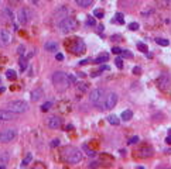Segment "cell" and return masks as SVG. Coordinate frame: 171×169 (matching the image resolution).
Listing matches in <instances>:
<instances>
[{
  "instance_id": "19",
  "label": "cell",
  "mask_w": 171,
  "mask_h": 169,
  "mask_svg": "<svg viewBox=\"0 0 171 169\" xmlns=\"http://www.w3.org/2000/svg\"><path fill=\"white\" fill-rule=\"evenodd\" d=\"M139 152H142V154H139V156H142V158H146V156H151V155H153V149H151V148L144 147V148H142Z\"/></svg>"
},
{
  "instance_id": "29",
  "label": "cell",
  "mask_w": 171,
  "mask_h": 169,
  "mask_svg": "<svg viewBox=\"0 0 171 169\" xmlns=\"http://www.w3.org/2000/svg\"><path fill=\"white\" fill-rule=\"evenodd\" d=\"M86 26H89V27H93V26H96V20H95V17H88L86 18Z\"/></svg>"
},
{
  "instance_id": "18",
  "label": "cell",
  "mask_w": 171,
  "mask_h": 169,
  "mask_svg": "<svg viewBox=\"0 0 171 169\" xmlns=\"http://www.w3.org/2000/svg\"><path fill=\"white\" fill-rule=\"evenodd\" d=\"M3 16H4V17H6L9 21H13V20H14V14H13V11H11L9 7H4V9H3Z\"/></svg>"
},
{
  "instance_id": "27",
  "label": "cell",
  "mask_w": 171,
  "mask_h": 169,
  "mask_svg": "<svg viewBox=\"0 0 171 169\" xmlns=\"http://www.w3.org/2000/svg\"><path fill=\"white\" fill-rule=\"evenodd\" d=\"M31 159H33V155L29 154L27 156H26V159H23V162H21V165H20V166H21V168H23V166H27L30 162H31Z\"/></svg>"
},
{
  "instance_id": "44",
  "label": "cell",
  "mask_w": 171,
  "mask_h": 169,
  "mask_svg": "<svg viewBox=\"0 0 171 169\" xmlns=\"http://www.w3.org/2000/svg\"><path fill=\"white\" fill-rule=\"evenodd\" d=\"M112 51H113V54H117V55H119V54H122V49L117 48V47H113V48H112Z\"/></svg>"
},
{
  "instance_id": "16",
  "label": "cell",
  "mask_w": 171,
  "mask_h": 169,
  "mask_svg": "<svg viewBox=\"0 0 171 169\" xmlns=\"http://www.w3.org/2000/svg\"><path fill=\"white\" fill-rule=\"evenodd\" d=\"M43 96H44L43 89H36V90L31 92V100H33V102H38Z\"/></svg>"
},
{
  "instance_id": "20",
  "label": "cell",
  "mask_w": 171,
  "mask_h": 169,
  "mask_svg": "<svg viewBox=\"0 0 171 169\" xmlns=\"http://www.w3.org/2000/svg\"><path fill=\"white\" fill-rule=\"evenodd\" d=\"M107 59H109V55H107L106 52H103V54H100L96 59H95V63H102V62H106Z\"/></svg>"
},
{
  "instance_id": "10",
  "label": "cell",
  "mask_w": 171,
  "mask_h": 169,
  "mask_svg": "<svg viewBox=\"0 0 171 169\" xmlns=\"http://www.w3.org/2000/svg\"><path fill=\"white\" fill-rule=\"evenodd\" d=\"M11 42V34L9 33V30L1 28L0 30V44L1 45H9Z\"/></svg>"
},
{
  "instance_id": "24",
  "label": "cell",
  "mask_w": 171,
  "mask_h": 169,
  "mask_svg": "<svg viewBox=\"0 0 171 169\" xmlns=\"http://www.w3.org/2000/svg\"><path fill=\"white\" fill-rule=\"evenodd\" d=\"M132 117H133V113L130 111V110H124V111L122 113V119L124 120V121H129Z\"/></svg>"
},
{
  "instance_id": "28",
  "label": "cell",
  "mask_w": 171,
  "mask_h": 169,
  "mask_svg": "<svg viewBox=\"0 0 171 169\" xmlns=\"http://www.w3.org/2000/svg\"><path fill=\"white\" fill-rule=\"evenodd\" d=\"M6 76H7V79H11V80H14L16 77H17V75H16V72L13 69H9L7 72H6Z\"/></svg>"
},
{
  "instance_id": "4",
  "label": "cell",
  "mask_w": 171,
  "mask_h": 169,
  "mask_svg": "<svg viewBox=\"0 0 171 169\" xmlns=\"http://www.w3.org/2000/svg\"><path fill=\"white\" fill-rule=\"evenodd\" d=\"M7 110L16 113V114H21V113H26L29 110V104L23 100H13L7 104Z\"/></svg>"
},
{
  "instance_id": "12",
  "label": "cell",
  "mask_w": 171,
  "mask_h": 169,
  "mask_svg": "<svg viewBox=\"0 0 171 169\" xmlns=\"http://www.w3.org/2000/svg\"><path fill=\"white\" fill-rule=\"evenodd\" d=\"M16 113L10 111V110H0V121H11L16 119Z\"/></svg>"
},
{
  "instance_id": "31",
  "label": "cell",
  "mask_w": 171,
  "mask_h": 169,
  "mask_svg": "<svg viewBox=\"0 0 171 169\" xmlns=\"http://www.w3.org/2000/svg\"><path fill=\"white\" fill-rule=\"evenodd\" d=\"M137 48L140 49L142 52H144V54L149 51V49H147V45H146V44H143V42H137Z\"/></svg>"
},
{
  "instance_id": "37",
  "label": "cell",
  "mask_w": 171,
  "mask_h": 169,
  "mask_svg": "<svg viewBox=\"0 0 171 169\" xmlns=\"http://www.w3.org/2000/svg\"><path fill=\"white\" fill-rule=\"evenodd\" d=\"M139 23H130L129 24V30H132V31H136V30H139Z\"/></svg>"
},
{
  "instance_id": "30",
  "label": "cell",
  "mask_w": 171,
  "mask_h": 169,
  "mask_svg": "<svg viewBox=\"0 0 171 169\" xmlns=\"http://www.w3.org/2000/svg\"><path fill=\"white\" fill-rule=\"evenodd\" d=\"M103 10H100V9H96L95 11H93V17H96V18H103Z\"/></svg>"
},
{
  "instance_id": "36",
  "label": "cell",
  "mask_w": 171,
  "mask_h": 169,
  "mask_svg": "<svg viewBox=\"0 0 171 169\" xmlns=\"http://www.w3.org/2000/svg\"><path fill=\"white\" fill-rule=\"evenodd\" d=\"M82 148L85 149V151H86V154L89 155V156H95V154H96V152H95L93 149H89V148H88V145H84Z\"/></svg>"
},
{
  "instance_id": "41",
  "label": "cell",
  "mask_w": 171,
  "mask_h": 169,
  "mask_svg": "<svg viewBox=\"0 0 171 169\" xmlns=\"http://www.w3.org/2000/svg\"><path fill=\"white\" fill-rule=\"evenodd\" d=\"M133 73H135V75H140V73H142V68H140V66H135V68H133Z\"/></svg>"
},
{
  "instance_id": "39",
  "label": "cell",
  "mask_w": 171,
  "mask_h": 169,
  "mask_svg": "<svg viewBox=\"0 0 171 169\" xmlns=\"http://www.w3.org/2000/svg\"><path fill=\"white\" fill-rule=\"evenodd\" d=\"M139 142V137H132L130 140H129V144L130 145H133V144H137Z\"/></svg>"
},
{
  "instance_id": "1",
  "label": "cell",
  "mask_w": 171,
  "mask_h": 169,
  "mask_svg": "<svg viewBox=\"0 0 171 169\" xmlns=\"http://www.w3.org/2000/svg\"><path fill=\"white\" fill-rule=\"evenodd\" d=\"M62 158H64L65 162L72 163V165H77V163H79V162L82 161V152L75 147H68L62 151Z\"/></svg>"
},
{
  "instance_id": "9",
  "label": "cell",
  "mask_w": 171,
  "mask_h": 169,
  "mask_svg": "<svg viewBox=\"0 0 171 169\" xmlns=\"http://www.w3.org/2000/svg\"><path fill=\"white\" fill-rule=\"evenodd\" d=\"M168 84H170V77L167 73H161L158 79H157V86L161 89V90H165L167 87H168Z\"/></svg>"
},
{
  "instance_id": "35",
  "label": "cell",
  "mask_w": 171,
  "mask_h": 169,
  "mask_svg": "<svg viewBox=\"0 0 171 169\" xmlns=\"http://www.w3.org/2000/svg\"><path fill=\"white\" fill-rule=\"evenodd\" d=\"M20 68H21V70L27 68V59L26 58H20Z\"/></svg>"
},
{
  "instance_id": "2",
  "label": "cell",
  "mask_w": 171,
  "mask_h": 169,
  "mask_svg": "<svg viewBox=\"0 0 171 169\" xmlns=\"http://www.w3.org/2000/svg\"><path fill=\"white\" fill-rule=\"evenodd\" d=\"M52 83L55 86V89L58 92H64L68 89V86H69V79H68V75L64 73V72H61V70H58L55 72L54 75H52Z\"/></svg>"
},
{
  "instance_id": "38",
  "label": "cell",
  "mask_w": 171,
  "mask_h": 169,
  "mask_svg": "<svg viewBox=\"0 0 171 169\" xmlns=\"http://www.w3.org/2000/svg\"><path fill=\"white\" fill-rule=\"evenodd\" d=\"M78 90L79 92H86V90H88V86H86V83H79L78 84Z\"/></svg>"
},
{
  "instance_id": "45",
  "label": "cell",
  "mask_w": 171,
  "mask_h": 169,
  "mask_svg": "<svg viewBox=\"0 0 171 169\" xmlns=\"http://www.w3.org/2000/svg\"><path fill=\"white\" fill-rule=\"evenodd\" d=\"M120 38H122L120 35H113V37H112V41H122Z\"/></svg>"
},
{
  "instance_id": "22",
  "label": "cell",
  "mask_w": 171,
  "mask_h": 169,
  "mask_svg": "<svg viewBox=\"0 0 171 169\" xmlns=\"http://www.w3.org/2000/svg\"><path fill=\"white\" fill-rule=\"evenodd\" d=\"M112 23H117V24H124V18H123V14H122V13H116L114 18L112 20Z\"/></svg>"
},
{
  "instance_id": "5",
  "label": "cell",
  "mask_w": 171,
  "mask_h": 169,
  "mask_svg": "<svg viewBox=\"0 0 171 169\" xmlns=\"http://www.w3.org/2000/svg\"><path fill=\"white\" fill-rule=\"evenodd\" d=\"M14 138H16V130H13V128H7V130L0 133V142L7 144V142H11Z\"/></svg>"
},
{
  "instance_id": "52",
  "label": "cell",
  "mask_w": 171,
  "mask_h": 169,
  "mask_svg": "<svg viewBox=\"0 0 171 169\" xmlns=\"http://www.w3.org/2000/svg\"><path fill=\"white\" fill-rule=\"evenodd\" d=\"M168 135H171V128H170V130H168Z\"/></svg>"
},
{
  "instance_id": "8",
  "label": "cell",
  "mask_w": 171,
  "mask_h": 169,
  "mask_svg": "<svg viewBox=\"0 0 171 169\" xmlns=\"http://www.w3.org/2000/svg\"><path fill=\"white\" fill-rule=\"evenodd\" d=\"M71 49L74 54H84L86 49L85 42L82 41L81 38H74V45L71 47Z\"/></svg>"
},
{
  "instance_id": "14",
  "label": "cell",
  "mask_w": 171,
  "mask_h": 169,
  "mask_svg": "<svg viewBox=\"0 0 171 169\" xmlns=\"http://www.w3.org/2000/svg\"><path fill=\"white\" fill-rule=\"evenodd\" d=\"M10 159V155H9L7 151H3L0 152V169H4L6 168V163L9 162Z\"/></svg>"
},
{
  "instance_id": "25",
  "label": "cell",
  "mask_w": 171,
  "mask_h": 169,
  "mask_svg": "<svg viewBox=\"0 0 171 169\" xmlns=\"http://www.w3.org/2000/svg\"><path fill=\"white\" fill-rule=\"evenodd\" d=\"M156 42L158 45H161V47H167V45L170 44V41L165 40V38H156Z\"/></svg>"
},
{
  "instance_id": "42",
  "label": "cell",
  "mask_w": 171,
  "mask_h": 169,
  "mask_svg": "<svg viewBox=\"0 0 171 169\" xmlns=\"http://www.w3.org/2000/svg\"><path fill=\"white\" fill-rule=\"evenodd\" d=\"M58 145H59V140H58V138H55V140L51 141V147H52V148L58 147Z\"/></svg>"
},
{
  "instance_id": "54",
  "label": "cell",
  "mask_w": 171,
  "mask_h": 169,
  "mask_svg": "<svg viewBox=\"0 0 171 169\" xmlns=\"http://www.w3.org/2000/svg\"><path fill=\"white\" fill-rule=\"evenodd\" d=\"M0 82H1V80H0Z\"/></svg>"
},
{
  "instance_id": "43",
  "label": "cell",
  "mask_w": 171,
  "mask_h": 169,
  "mask_svg": "<svg viewBox=\"0 0 171 169\" xmlns=\"http://www.w3.org/2000/svg\"><path fill=\"white\" fill-rule=\"evenodd\" d=\"M68 79H69V83H75L77 82V77L74 75H68Z\"/></svg>"
},
{
  "instance_id": "21",
  "label": "cell",
  "mask_w": 171,
  "mask_h": 169,
  "mask_svg": "<svg viewBox=\"0 0 171 169\" xmlns=\"http://www.w3.org/2000/svg\"><path fill=\"white\" fill-rule=\"evenodd\" d=\"M75 1H77V4L81 7H89L93 3V0H75Z\"/></svg>"
},
{
  "instance_id": "11",
  "label": "cell",
  "mask_w": 171,
  "mask_h": 169,
  "mask_svg": "<svg viewBox=\"0 0 171 169\" xmlns=\"http://www.w3.org/2000/svg\"><path fill=\"white\" fill-rule=\"evenodd\" d=\"M61 119L59 117H55V116H52V117H48V120H47V126L50 127L51 130H57V128H59L61 127Z\"/></svg>"
},
{
  "instance_id": "50",
  "label": "cell",
  "mask_w": 171,
  "mask_h": 169,
  "mask_svg": "<svg viewBox=\"0 0 171 169\" xmlns=\"http://www.w3.org/2000/svg\"><path fill=\"white\" fill-rule=\"evenodd\" d=\"M103 28H105V27H103L102 24H100V26H98V30H99V31H103Z\"/></svg>"
},
{
  "instance_id": "33",
  "label": "cell",
  "mask_w": 171,
  "mask_h": 169,
  "mask_svg": "<svg viewBox=\"0 0 171 169\" xmlns=\"http://www.w3.org/2000/svg\"><path fill=\"white\" fill-rule=\"evenodd\" d=\"M51 106H52V103H51V102H47V103H44V104L41 106V110H43V111H48L51 109Z\"/></svg>"
},
{
  "instance_id": "7",
  "label": "cell",
  "mask_w": 171,
  "mask_h": 169,
  "mask_svg": "<svg viewBox=\"0 0 171 169\" xmlns=\"http://www.w3.org/2000/svg\"><path fill=\"white\" fill-rule=\"evenodd\" d=\"M105 94V92L103 89H93L91 92V94H89V100H91V103L93 104H99L100 102H102V96Z\"/></svg>"
},
{
  "instance_id": "49",
  "label": "cell",
  "mask_w": 171,
  "mask_h": 169,
  "mask_svg": "<svg viewBox=\"0 0 171 169\" xmlns=\"http://www.w3.org/2000/svg\"><path fill=\"white\" fill-rule=\"evenodd\" d=\"M165 142H167L168 145H170V144H171V135H168V137L165 138Z\"/></svg>"
},
{
  "instance_id": "13",
  "label": "cell",
  "mask_w": 171,
  "mask_h": 169,
  "mask_svg": "<svg viewBox=\"0 0 171 169\" xmlns=\"http://www.w3.org/2000/svg\"><path fill=\"white\" fill-rule=\"evenodd\" d=\"M17 17H19V21H20L21 24H26L30 18V11L27 9H20L19 13H17Z\"/></svg>"
},
{
  "instance_id": "34",
  "label": "cell",
  "mask_w": 171,
  "mask_h": 169,
  "mask_svg": "<svg viewBox=\"0 0 171 169\" xmlns=\"http://www.w3.org/2000/svg\"><path fill=\"white\" fill-rule=\"evenodd\" d=\"M122 56L123 58H133V54L129 52L127 49H122Z\"/></svg>"
},
{
  "instance_id": "23",
  "label": "cell",
  "mask_w": 171,
  "mask_h": 169,
  "mask_svg": "<svg viewBox=\"0 0 171 169\" xmlns=\"http://www.w3.org/2000/svg\"><path fill=\"white\" fill-rule=\"evenodd\" d=\"M107 121H109L112 126H119V124H120V120L117 119L114 114H113V116H109V117H107Z\"/></svg>"
},
{
  "instance_id": "53",
  "label": "cell",
  "mask_w": 171,
  "mask_h": 169,
  "mask_svg": "<svg viewBox=\"0 0 171 169\" xmlns=\"http://www.w3.org/2000/svg\"><path fill=\"white\" fill-rule=\"evenodd\" d=\"M31 1H37V0H31Z\"/></svg>"
},
{
  "instance_id": "46",
  "label": "cell",
  "mask_w": 171,
  "mask_h": 169,
  "mask_svg": "<svg viewBox=\"0 0 171 169\" xmlns=\"http://www.w3.org/2000/svg\"><path fill=\"white\" fill-rule=\"evenodd\" d=\"M55 58H57L58 61H62V59H64V55H62V54H57V56H55Z\"/></svg>"
},
{
  "instance_id": "6",
  "label": "cell",
  "mask_w": 171,
  "mask_h": 169,
  "mask_svg": "<svg viewBox=\"0 0 171 169\" xmlns=\"http://www.w3.org/2000/svg\"><path fill=\"white\" fill-rule=\"evenodd\" d=\"M117 103V94L116 93H109L106 97H105V103H103V109L105 110H110L113 109Z\"/></svg>"
},
{
  "instance_id": "3",
  "label": "cell",
  "mask_w": 171,
  "mask_h": 169,
  "mask_svg": "<svg viewBox=\"0 0 171 169\" xmlns=\"http://www.w3.org/2000/svg\"><path fill=\"white\" fill-rule=\"evenodd\" d=\"M78 26L79 23L74 17H64L62 20L59 21V24H58V27H59V30L62 31V33H72V31H75V30H78Z\"/></svg>"
},
{
  "instance_id": "48",
  "label": "cell",
  "mask_w": 171,
  "mask_h": 169,
  "mask_svg": "<svg viewBox=\"0 0 171 169\" xmlns=\"http://www.w3.org/2000/svg\"><path fill=\"white\" fill-rule=\"evenodd\" d=\"M102 70H109V66L107 65H103V66H100V72Z\"/></svg>"
},
{
  "instance_id": "32",
  "label": "cell",
  "mask_w": 171,
  "mask_h": 169,
  "mask_svg": "<svg viewBox=\"0 0 171 169\" xmlns=\"http://www.w3.org/2000/svg\"><path fill=\"white\" fill-rule=\"evenodd\" d=\"M114 65H116V66H117L119 69H122V68H123V61H122L120 56H117V58L114 59Z\"/></svg>"
},
{
  "instance_id": "17",
  "label": "cell",
  "mask_w": 171,
  "mask_h": 169,
  "mask_svg": "<svg viewBox=\"0 0 171 169\" xmlns=\"http://www.w3.org/2000/svg\"><path fill=\"white\" fill-rule=\"evenodd\" d=\"M68 13H69V9L67 6H61L57 11H55V16H57V17H67Z\"/></svg>"
},
{
  "instance_id": "51",
  "label": "cell",
  "mask_w": 171,
  "mask_h": 169,
  "mask_svg": "<svg viewBox=\"0 0 171 169\" xmlns=\"http://www.w3.org/2000/svg\"><path fill=\"white\" fill-rule=\"evenodd\" d=\"M1 92H4V87H0V93H1Z\"/></svg>"
},
{
  "instance_id": "40",
  "label": "cell",
  "mask_w": 171,
  "mask_h": 169,
  "mask_svg": "<svg viewBox=\"0 0 171 169\" xmlns=\"http://www.w3.org/2000/svg\"><path fill=\"white\" fill-rule=\"evenodd\" d=\"M24 52H26V48H24L23 45H20V47L17 48V54H19V55H24Z\"/></svg>"
},
{
  "instance_id": "15",
  "label": "cell",
  "mask_w": 171,
  "mask_h": 169,
  "mask_svg": "<svg viewBox=\"0 0 171 169\" xmlns=\"http://www.w3.org/2000/svg\"><path fill=\"white\" fill-rule=\"evenodd\" d=\"M44 48H45V51H48V52H57L58 44L55 41H47L45 45H44Z\"/></svg>"
},
{
  "instance_id": "26",
  "label": "cell",
  "mask_w": 171,
  "mask_h": 169,
  "mask_svg": "<svg viewBox=\"0 0 171 169\" xmlns=\"http://www.w3.org/2000/svg\"><path fill=\"white\" fill-rule=\"evenodd\" d=\"M157 3H158V6L164 7V9H167V7L171 4V0H157Z\"/></svg>"
},
{
  "instance_id": "47",
  "label": "cell",
  "mask_w": 171,
  "mask_h": 169,
  "mask_svg": "<svg viewBox=\"0 0 171 169\" xmlns=\"http://www.w3.org/2000/svg\"><path fill=\"white\" fill-rule=\"evenodd\" d=\"M88 62H91V59H84V61H81L79 63H81V65H86Z\"/></svg>"
}]
</instances>
